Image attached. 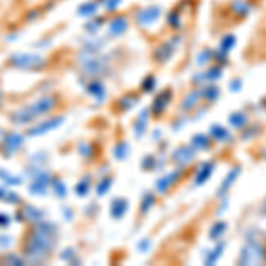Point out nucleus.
<instances>
[{
	"mask_svg": "<svg viewBox=\"0 0 266 266\" xmlns=\"http://www.w3.org/2000/svg\"><path fill=\"white\" fill-rule=\"evenodd\" d=\"M24 142H25V135H22V133H5L4 144H2V149H4L5 158L13 156V154L22 147Z\"/></svg>",
	"mask_w": 266,
	"mask_h": 266,
	"instance_id": "obj_8",
	"label": "nucleus"
},
{
	"mask_svg": "<svg viewBox=\"0 0 266 266\" xmlns=\"http://www.w3.org/2000/svg\"><path fill=\"white\" fill-rule=\"evenodd\" d=\"M101 25H103V20L101 18H98V20H91L87 25H85V30H87L89 34H96L101 28Z\"/></svg>",
	"mask_w": 266,
	"mask_h": 266,
	"instance_id": "obj_32",
	"label": "nucleus"
},
{
	"mask_svg": "<svg viewBox=\"0 0 266 266\" xmlns=\"http://www.w3.org/2000/svg\"><path fill=\"white\" fill-rule=\"evenodd\" d=\"M122 0H103V5H105V11H116L117 9V5L121 4Z\"/></svg>",
	"mask_w": 266,
	"mask_h": 266,
	"instance_id": "obj_35",
	"label": "nucleus"
},
{
	"mask_svg": "<svg viewBox=\"0 0 266 266\" xmlns=\"http://www.w3.org/2000/svg\"><path fill=\"white\" fill-rule=\"evenodd\" d=\"M144 130H145V112H142V117H140V121H137V126H135L137 135H142Z\"/></svg>",
	"mask_w": 266,
	"mask_h": 266,
	"instance_id": "obj_37",
	"label": "nucleus"
},
{
	"mask_svg": "<svg viewBox=\"0 0 266 266\" xmlns=\"http://www.w3.org/2000/svg\"><path fill=\"white\" fill-rule=\"evenodd\" d=\"M225 229H227V225H225L224 222H217V224L213 225V227H211V231H210V238L218 240L220 236H224Z\"/></svg>",
	"mask_w": 266,
	"mask_h": 266,
	"instance_id": "obj_26",
	"label": "nucleus"
},
{
	"mask_svg": "<svg viewBox=\"0 0 266 266\" xmlns=\"http://www.w3.org/2000/svg\"><path fill=\"white\" fill-rule=\"evenodd\" d=\"M0 201L7 202V204H20L22 199H20V195H16L13 190H7V188L0 187Z\"/></svg>",
	"mask_w": 266,
	"mask_h": 266,
	"instance_id": "obj_16",
	"label": "nucleus"
},
{
	"mask_svg": "<svg viewBox=\"0 0 266 266\" xmlns=\"http://www.w3.org/2000/svg\"><path fill=\"white\" fill-rule=\"evenodd\" d=\"M263 208H265V211H266V199H265V204H263Z\"/></svg>",
	"mask_w": 266,
	"mask_h": 266,
	"instance_id": "obj_49",
	"label": "nucleus"
},
{
	"mask_svg": "<svg viewBox=\"0 0 266 266\" xmlns=\"http://www.w3.org/2000/svg\"><path fill=\"white\" fill-rule=\"evenodd\" d=\"M169 93H164V94H160L158 98L154 99V103H153V112L154 114H160L162 110L165 108V105H167V101H169Z\"/></svg>",
	"mask_w": 266,
	"mask_h": 266,
	"instance_id": "obj_22",
	"label": "nucleus"
},
{
	"mask_svg": "<svg viewBox=\"0 0 266 266\" xmlns=\"http://www.w3.org/2000/svg\"><path fill=\"white\" fill-rule=\"evenodd\" d=\"M43 218H45V211L38 210V208H34V206L30 204H25L24 208H22V211L16 215V220H20V222H28V224H32V225L41 222Z\"/></svg>",
	"mask_w": 266,
	"mask_h": 266,
	"instance_id": "obj_9",
	"label": "nucleus"
},
{
	"mask_svg": "<svg viewBox=\"0 0 266 266\" xmlns=\"http://www.w3.org/2000/svg\"><path fill=\"white\" fill-rule=\"evenodd\" d=\"M11 66L18 68V70H25V71H34V70H43L47 66V59L39 53H25V51H16L9 57Z\"/></svg>",
	"mask_w": 266,
	"mask_h": 266,
	"instance_id": "obj_3",
	"label": "nucleus"
},
{
	"mask_svg": "<svg viewBox=\"0 0 266 266\" xmlns=\"http://www.w3.org/2000/svg\"><path fill=\"white\" fill-rule=\"evenodd\" d=\"M126 210H128V201H124L122 197H117V199L112 201V204H110V217L119 220L126 213Z\"/></svg>",
	"mask_w": 266,
	"mask_h": 266,
	"instance_id": "obj_12",
	"label": "nucleus"
},
{
	"mask_svg": "<svg viewBox=\"0 0 266 266\" xmlns=\"http://www.w3.org/2000/svg\"><path fill=\"white\" fill-rule=\"evenodd\" d=\"M76 62H78V68L84 71L85 75H93V76H98L101 73H105L108 66L107 57L103 55L101 51L89 47H85L76 55Z\"/></svg>",
	"mask_w": 266,
	"mask_h": 266,
	"instance_id": "obj_2",
	"label": "nucleus"
},
{
	"mask_svg": "<svg viewBox=\"0 0 266 266\" xmlns=\"http://www.w3.org/2000/svg\"><path fill=\"white\" fill-rule=\"evenodd\" d=\"M240 87H242V84H240V82H234V84H233V89H240Z\"/></svg>",
	"mask_w": 266,
	"mask_h": 266,
	"instance_id": "obj_48",
	"label": "nucleus"
},
{
	"mask_svg": "<svg viewBox=\"0 0 266 266\" xmlns=\"http://www.w3.org/2000/svg\"><path fill=\"white\" fill-rule=\"evenodd\" d=\"M98 11V2H85L78 7V16H93Z\"/></svg>",
	"mask_w": 266,
	"mask_h": 266,
	"instance_id": "obj_19",
	"label": "nucleus"
},
{
	"mask_svg": "<svg viewBox=\"0 0 266 266\" xmlns=\"http://www.w3.org/2000/svg\"><path fill=\"white\" fill-rule=\"evenodd\" d=\"M61 259H62V261L73 263V265H76V263H78V257H76L75 248H66L64 252H61Z\"/></svg>",
	"mask_w": 266,
	"mask_h": 266,
	"instance_id": "obj_31",
	"label": "nucleus"
},
{
	"mask_svg": "<svg viewBox=\"0 0 266 266\" xmlns=\"http://www.w3.org/2000/svg\"><path fill=\"white\" fill-rule=\"evenodd\" d=\"M25 257L24 256H16V254H5V256L0 257V265H16L22 266L25 265Z\"/></svg>",
	"mask_w": 266,
	"mask_h": 266,
	"instance_id": "obj_17",
	"label": "nucleus"
},
{
	"mask_svg": "<svg viewBox=\"0 0 266 266\" xmlns=\"http://www.w3.org/2000/svg\"><path fill=\"white\" fill-rule=\"evenodd\" d=\"M234 43H236V39H234V36H225L222 41H220V55L224 53V55H227L229 53V50L234 47Z\"/></svg>",
	"mask_w": 266,
	"mask_h": 266,
	"instance_id": "obj_23",
	"label": "nucleus"
},
{
	"mask_svg": "<svg viewBox=\"0 0 266 266\" xmlns=\"http://www.w3.org/2000/svg\"><path fill=\"white\" fill-rule=\"evenodd\" d=\"M62 215H64V218L71 220V218H73V211L68 210V208H62Z\"/></svg>",
	"mask_w": 266,
	"mask_h": 266,
	"instance_id": "obj_44",
	"label": "nucleus"
},
{
	"mask_svg": "<svg viewBox=\"0 0 266 266\" xmlns=\"http://www.w3.org/2000/svg\"><path fill=\"white\" fill-rule=\"evenodd\" d=\"M87 93L93 96V98H98V99H103L105 98V87L99 80H93L91 84L87 85Z\"/></svg>",
	"mask_w": 266,
	"mask_h": 266,
	"instance_id": "obj_14",
	"label": "nucleus"
},
{
	"mask_svg": "<svg viewBox=\"0 0 266 266\" xmlns=\"http://www.w3.org/2000/svg\"><path fill=\"white\" fill-rule=\"evenodd\" d=\"M222 250H224V245H222V243H220L218 247H217L215 250H213V252L210 254V256H208V259H206V265H215V263H217V259H218V257H220V254H222Z\"/></svg>",
	"mask_w": 266,
	"mask_h": 266,
	"instance_id": "obj_33",
	"label": "nucleus"
},
{
	"mask_svg": "<svg viewBox=\"0 0 266 266\" xmlns=\"http://www.w3.org/2000/svg\"><path fill=\"white\" fill-rule=\"evenodd\" d=\"M57 103H59L57 96H53V94H45V96H39L38 99H34L27 107L30 108V112H32L34 117H43V116H47V114H50L51 110L57 107Z\"/></svg>",
	"mask_w": 266,
	"mask_h": 266,
	"instance_id": "obj_5",
	"label": "nucleus"
},
{
	"mask_svg": "<svg viewBox=\"0 0 266 266\" xmlns=\"http://www.w3.org/2000/svg\"><path fill=\"white\" fill-rule=\"evenodd\" d=\"M2 105H4V94H2V91H0V108H2Z\"/></svg>",
	"mask_w": 266,
	"mask_h": 266,
	"instance_id": "obj_47",
	"label": "nucleus"
},
{
	"mask_svg": "<svg viewBox=\"0 0 266 266\" xmlns=\"http://www.w3.org/2000/svg\"><path fill=\"white\" fill-rule=\"evenodd\" d=\"M11 245H13V238H11L9 234H0V250H5Z\"/></svg>",
	"mask_w": 266,
	"mask_h": 266,
	"instance_id": "obj_34",
	"label": "nucleus"
},
{
	"mask_svg": "<svg viewBox=\"0 0 266 266\" xmlns=\"http://www.w3.org/2000/svg\"><path fill=\"white\" fill-rule=\"evenodd\" d=\"M114 156L117 160H124L128 156V144L126 142H119L116 145V149H114Z\"/></svg>",
	"mask_w": 266,
	"mask_h": 266,
	"instance_id": "obj_29",
	"label": "nucleus"
},
{
	"mask_svg": "<svg viewBox=\"0 0 266 266\" xmlns=\"http://www.w3.org/2000/svg\"><path fill=\"white\" fill-rule=\"evenodd\" d=\"M199 93H192L190 96H187L185 98V101H183V110H192V108H195V105L199 103Z\"/></svg>",
	"mask_w": 266,
	"mask_h": 266,
	"instance_id": "obj_25",
	"label": "nucleus"
},
{
	"mask_svg": "<svg viewBox=\"0 0 266 266\" xmlns=\"http://www.w3.org/2000/svg\"><path fill=\"white\" fill-rule=\"evenodd\" d=\"M112 187V177H103L101 181L96 185V192H98V195H105L108 190Z\"/></svg>",
	"mask_w": 266,
	"mask_h": 266,
	"instance_id": "obj_27",
	"label": "nucleus"
},
{
	"mask_svg": "<svg viewBox=\"0 0 266 266\" xmlns=\"http://www.w3.org/2000/svg\"><path fill=\"white\" fill-rule=\"evenodd\" d=\"M211 131H213V133H217L215 139H218V140H222V139H225V137H227V131H225L224 128H220V126H215Z\"/></svg>",
	"mask_w": 266,
	"mask_h": 266,
	"instance_id": "obj_41",
	"label": "nucleus"
},
{
	"mask_svg": "<svg viewBox=\"0 0 266 266\" xmlns=\"http://www.w3.org/2000/svg\"><path fill=\"white\" fill-rule=\"evenodd\" d=\"M153 204H154L153 195H151V193H147V195L144 197V201H142V213H145V211L149 210V208H151Z\"/></svg>",
	"mask_w": 266,
	"mask_h": 266,
	"instance_id": "obj_36",
	"label": "nucleus"
},
{
	"mask_svg": "<svg viewBox=\"0 0 266 266\" xmlns=\"http://www.w3.org/2000/svg\"><path fill=\"white\" fill-rule=\"evenodd\" d=\"M265 261V250L259 243L250 242L242 248L238 263L240 265H261Z\"/></svg>",
	"mask_w": 266,
	"mask_h": 266,
	"instance_id": "obj_4",
	"label": "nucleus"
},
{
	"mask_svg": "<svg viewBox=\"0 0 266 266\" xmlns=\"http://www.w3.org/2000/svg\"><path fill=\"white\" fill-rule=\"evenodd\" d=\"M11 222H13V220H11L9 215H5V213H0V227H2V229L9 227Z\"/></svg>",
	"mask_w": 266,
	"mask_h": 266,
	"instance_id": "obj_40",
	"label": "nucleus"
},
{
	"mask_svg": "<svg viewBox=\"0 0 266 266\" xmlns=\"http://www.w3.org/2000/svg\"><path fill=\"white\" fill-rule=\"evenodd\" d=\"M231 7H233L234 13L240 14V16H245V14H248V13H250V9H252V7H250V5H248L247 2H243V0H238V2H234V4L231 5Z\"/></svg>",
	"mask_w": 266,
	"mask_h": 266,
	"instance_id": "obj_24",
	"label": "nucleus"
},
{
	"mask_svg": "<svg viewBox=\"0 0 266 266\" xmlns=\"http://www.w3.org/2000/svg\"><path fill=\"white\" fill-rule=\"evenodd\" d=\"M162 16V9L158 5H153V7H145V9L139 11L137 13V25L140 27H151L160 20Z\"/></svg>",
	"mask_w": 266,
	"mask_h": 266,
	"instance_id": "obj_7",
	"label": "nucleus"
},
{
	"mask_svg": "<svg viewBox=\"0 0 266 266\" xmlns=\"http://www.w3.org/2000/svg\"><path fill=\"white\" fill-rule=\"evenodd\" d=\"M50 187H51V190H53V193H55L59 199H62V197L68 195V187H66L64 181H62V179H59V177H51Z\"/></svg>",
	"mask_w": 266,
	"mask_h": 266,
	"instance_id": "obj_15",
	"label": "nucleus"
},
{
	"mask_svg": "<svg viewBox=\"0 0 266 266\" xmlns=\"http://www.w3.org/2000/svg\"><path fill=\"white\" fill-rule=\"evenodd\" d=\"M9 119H11V122H14V124L22 126V124H30L36 117L32 116L30 108L25 105V107H22V108H16V110H14V112L9 116Z\"/></svg>",
	"mask_w": 266,
	"mask_h": 266,
	"instance_id": "obj_11",
	"label": "nucleus"
},
{
	"mask_svg": "<svg viewBox=\"0 0 266 266\" xmlns=\"http://www.w3.org/2000/svg\"><path fill=\"white\" fill-rule=\"evenodd\" d=\"M238 174H240V169H234V170H231V174L227 176V179H225V183L220 187V190H218V195H222L224 192H227V188L231 187L234 183V177H238Z\"/></svg>",
	"mask_w": 266,
	"mask_h": 266,
	"instance_id": "obj_28",
	"label": "nucleus"
},
{
	"mask_svg": "<svg viewBox=\"0 0 266 266\" xmlns=\"http://www.w3.org/2000/svg\"><path fill=\"white\" fill-rule=\"evenodd\" d=\"M211 172H213V164H204V165H202V167L197 170V176H195L197 185H202V183H204L206 179L211 176Z\"/></svg>",
	"mask_w": 266,
	"mask_h": 266,
	"instance_id": "obj_18",
	"label": "nucleus"
},
{
	"mask_svg": "<svg viewBox=\"0 0 266 266\" xmlns=\"http://www.w3.org/2000/svg\"><path fill=\"white\" fill-rule=\"evenodd\" d=\"M128 30V18L124 16H116L108 22V36L110 38H119Z\"/></svg>",
	"mask_w": 266,
	"mask_h": 266,
	"instance_id": "obj_10",
	"label": "nucleus"
},
{
	"mask_svg": "<svg viewBox=\"0 0 266 266\" xmlns=\"http://www.w3.org/2000/svg\"><path fill=\"white\" fill-rule=\"evenodd\" d=\"M177 176H179V172H172V174H169V176L160 177L158 181H156V190L162 192V193H165V192L170 188V185H172V183H176Z\"/></svg>",
	"mask_w": 266,
	"mask_h": 266,
	"instance_id": "obj_13",
	"label": "nucleus"
},
{
	"mask_svg": "<svg viewBox=\"0 0 266 266\" xmlns=\"http://www.w3.org/2000/svg\"><path fill=\"white\" fill-rule=\"evenodd\" d=\"M57 233H59V227L47 220L34 224L24 243L25 261L30 265H41L47 261L57 245Z\"/></svg>",
	"mask_w": 266,
	"mask_h": 266,
	"instance_id": "obj_1",
	"label": "nucleus"
},
{
	"mask_svg": "<svg viewBox=\"0 0 266 266\" xmlns=\"http://www.w3.org/2000/svg\"><path fill=\"white\" fill-rule=\"evenodd\" d=\"M243 121H245V116H243V114H234V116H231L233 126H243Z\"/></svg>",
	"mask_w": 266,
	"mask_h": 266,
	"instance_id": "obj_38",
	"label": "nucleus"
},
{
	"mask_svg": "<svg viewBox=\"0 0 266 266\" xmlns=\"http://www.w3.org/2000/svg\"><path fill=\"white\" fill-rule=\"evenodd\" d=\"M151 87H154V78H147V82L144 84V89L147 91V89H151Z\"/></svg>",
	"mask_w": 266,
	"mask_h": 266,
	"instance_id": "obj_45",
	"label": "nucleus"
},
{
	"mask_svg": "<svg viewBox=\"0 0 266 266\" xmlns=\"http://www.w3.org/2000/svg\"><path fill=\"white\" fill-rule=\"evenodd\" d=\"M78 149H80V154H84V156H91V154H93L91 153V145L85 144V142L78 145Z\"/></svg>",
	"mask_w": 266,
	"mask_h": 266,
	"instance_id": "obj_42",
	"label": "nucleus"
},
{
	"mask_svg": "<svg viewBox=\"0 0 266 266\" xmlns=\"http://www.w3.org/2000/svg\"><path fill=\"white\" fill-rule=\"evenodd\" d=\"M147 245H149V240H144V242H140L137 247H139L142 252H147Z\"/></svg>",
	"mask_w": 266,
	"mask_h": 266,
	"instance_id": "obj_43",
	"label": "nucleus"
},
{
	"mask_svg": "<svg viewBox=\"0 0 266 266\" xmlns=\"http://www.w3.org/2000/svg\"><path fill=\"white\" fill-rule=\"evenodd\" d=\"M62 121H64V116H57V117H53V119H47V121L38 122L36 126L28 128V130H27V137H39V135H45V133H48V131L55 130V128L61 126Z\"/></svg>",
	"mask_w": 266,
	"mask_h": 266,
	"instance_id": "obj_6",
	"label": "nucleus"
},
{
	"mask_svg": "<svg viewBox=\"0 0 266 266\" xmlns=\"http://www.w3.org/2000/svg\"><path fill=\"white\" fill-rule=\"evenodd\" d=\"M89 187H91V179L89 177H84L82 181L76 185V195L78 197H84V195H87V192H89Z\"/></svg>",
	"mask_w": 266,
	"mask_h": 266,
	"instance_id": "obj_30",
	"label": "nucleus"
},
{
	"mask_svg": "<svg viewBox=\"0 0 266 266\" xmlns=\"http://www.w3.org/2000/svg\"><path fill=\"white\" fill-rule=\"evenodd\" d=\"M0 179H2L5 185H13V187L22 185V177L13 176V174H9L7 170H4V169H0Z\"/></svg>",
	"mask_w": 266,
	"mask_h": 266,
	"instance_id": "obj_20",
	"label": "nucleus"
},
{
	"mask_svg": "<svg viewBox=\"0 0 266 266\" xmlns=\"http://www.w3.org/2000/svg\"><path fill=\"white\" fill-rule=\"evenodd\" d=\"M4 139H5V131L2 130V128H0V145L4 144Z\"/></svg>",
	"mask_w": 266,
	"mask_h": 266,
	"instance_id": "obj_46",
	"label": "nucleus"
},
{
	"mask_svg": "<svg viewBox=\"0 0 266 266\" xmlns=\"http://www.w3.org/2000/svg\"><path fill=\"white\" fill-rule=\"evenodd\" d=\"M208 144V139H206L204 135H197L195 139H193V147H204V145Z\"/></svg>",
	"mask_w": 266,
	"mask_h": 266,
	"instance_id": "obj_39",
	"label": "nucleus"
},
{
	"mask_svg": "<svg viewBox=\"0 0 266 266\" xmlns=\"http://www.w3.org/2000/svg\"><path fill=\"white\" fill-rule=\"evenodd\" d=\"M192 158H193V153H192L190 149H177L176 153H174V160H176V164L185 165L187 162H190Z\"/></svg>",
	"mask_w": 266,
	"mask_h": 266,
	"instance_id": "obj_21",
	"label": "nucleus"
}]
</instances>
